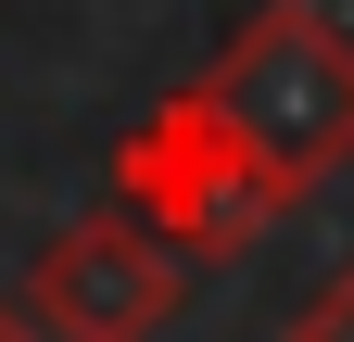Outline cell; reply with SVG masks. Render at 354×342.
<instances>
[{
    "label": "cell",
    "mask_w": 354,
    "mask_h": 342,
    "mask_svg": "<svg viewBox=\"0 0 354 342\" xmlns=\"http://www.w3.org/2000/svg\"><path fill=\"white\" fill-rule=\"evenodd\" d=\"M190 253L152 241L127 203H88V216H64L51 241L26 253V291L13 305L38 317V342H152L177 305H190Z\"/></svg>",
    "instance_id": "obj_3"
},
{
    "label": "cell",
    "mask_w": 354,
    "mask_h": 342,
    "mask_svg": "<svg viewBox=\"0 0 354 342\" xmlns=\"http://www.w3.org/2000/svg\"><path fill=\"white\" fill-rule=\"evenodd\" d=\"M190 89L215 102L241 152H266L291 190H329L354 165V26L317 0H253Z\"/></svg>",
    "instance_id": "obj_1"
},
{
    "label": "cell",
    "mask_w": 354,
    "mask_h": 342,
    "mask_svg": "<svg viewBox=\"0 0 354 342\" xmlns=\"http://www.w3.org/2000/svg\"><path fill=\"white\" fill-rule=\"evenodd\" d=\"M102 178H114V203H127V216H140L152 241H177L190 267H228V253H253V241L304 203L266 152H241L228 127H215V102H203V89H165V102H152V114L102 152Z\"/></svg>",
    "instance_id": "obj_2"
},
{
    "label": "cell",
    "mask_w": 354,
    "mask_h": 342,
    "mask_svg": "<svg viewBox=\"0 0 354 342\" xmlns=\"http://www.w3.org/2000/svg\"><path fill=\"white\" fill-rule=\"evenodd\" d=\"M279 342H354V267H329L317 291H304V305H291V330Z\"/></svg>",
    "instance_id": "obj_4"
},
{
    "label": "cell",
    "mask_w": 354,
    "mask_h": 342,
    "mask_svg": "<svg viewBox=\"0 0 354 342\" xmlns=\"http://www.w3.org/2000/svg\"><path fill=\"white\" fill-rule=\"evenodd\" d=\"M0 342H38V317H26V305H13V291H0Z\"/></svg>",
    "instance_id": "obj_5"
}]
</instances>
